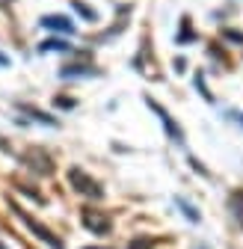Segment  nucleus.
Instances as JSON below:
<instances>
[{
	"mask_svg": "<svg viewBox=\"0 0 243 249\" xmlns=\"http://www.w3.org/2000/svg\"><path fill=\"white\" fill-rule=\"evenodd\" d=\"M128 249H151V240H145V237H137L134 243H128Z\"/></svg>",
	"mask_w": 243,
	"mask_h": 249,
	"instance_id": "10",
	"label": "nucleus"
},
{
	"mask_svg": "<svg viewBox=\"0 0 243 249\" xmlns=\"http://www.w3.org/2000/svg\"><path fill=\"white\" fill-rule=\"evenodd\" d=\"M92 249H95V246H92Z\"/></svg>",
	"mask_w": 243,
	"mask_h": 249,
	"instance_id": "11",
	"label": "nucleus"
},
{
	"mask_svg": "<svg viewBox=\"0 0 243 249\" xmlns=\"http://www.w3.org/2000/svg\"><path fill=\"white\" fill-rule=\"evenodd\" d=\"M69 181H71V187L80 193V196H86V199H104V187L95 181V178H89L83 169H71L69 172Z\"/></svg>",
	"mask_w": 243,
	"mask_h": 249,
	"instance_id": "1",
	"label": "nucleus"
},
{
	"mask_svg": "<svg viewBox=\"0 0 243 249\" xmlns=\"http://www.w3.org/2000/svg\"><path fill=\"white\" fill-rule=\"evenodd\" d=\"M148 107H151V110H155V113L160 116V122L166 124V134H169L172 140H178V142H181V140H184V137H181V128H178V124H175V122L169 119V113H166V110H163V107H160L157 101H151V98H148Z\"/></svg>",
	"mask_w": 243,
	"mask_h": 249,
	"instance_id": "3",
	"label": "nucleus"
},
{
	"mask_svg": "<svg viewBox=\"0 0 243 249\" xmlns=\"http://www.w3.org/2000/svg\"><path fill=\"white\" fill-rule=\"evenodd\" d=\"M18 213H21V211H18ZM21 220H24V226H27L30 231H33L36 237H42V240H45V243H48L51 249H66V246H63V240H59V237H56L53 231H48V229H45V226H39L36 220H30L27 213H21Z\"/></svg>",
	"mask_w": 243,
	"mask_h": 249,
	"instance_id": "2",
	"label": "nucleus"
},
{
	"mask_svg": "<svg viewBox=\"0 0 243 249\" xmlns=\"http://www.w3.org/2000/svg\"><path fill=\"white\" fill-rule=\"evenodd\" d=\"M178 205H181V211H184V213H187V216H190V220H193V223H196V220H199V213H196V211H193V208H190V205H187V202H184V199H178Z\"/></svg>",
	"mask_w": 243,
	"mask_h": 249,
	"instance_id": "9",
	"label": "nucleus"
},
{
	"mask_svg": "<svg viewBox=\"0 0 243 249\" xmlns=\"http://www.w3.org/2000/svg\"><path fill=\"white\" fill-rule=\"evenodd\" d=\"M42 27H53V30H59V33H74L71 21L63 18V15H48V18H42Z\"/></svg>",
	"mask_w": 243,
	"mask_h": 249,
	"instance_id": "4",
	"label": "nucleus"
},
{
	"mask_svg": "<svg viewBox=\"0 0 243 249\" xmlns=\"http://www.w3.org/2000/svg\"><path fill=\"white\" fill-rule=\"evenodd\" d=\"M74 6H77V12H80V15H83L86 21H95V18H98L95 12H89V9H86V3H80V0H77V3H74Z\"/></svg>",
	"mask_w": 243,
	"mask_h": 249,
	"instance_id": "8",
	"label": "nucleus"
},
{
	"mask_svg": "<svg viewBox=\"0 0 243 249\" xmlns=\"http://www.w3.org/2000/svg\"><path fill=\"white\" fill-rule=\"evenodd\" d=\"M53 48H56V51H69V45H66V42H56V39H53V42H45L39 51H53Z\"/></svg>",
	"mask_w": 243,
	"mask_h": 249,
	"instance_id": "7",
	"label": "nucleus"
},
{
	"mask_svg": "<svg viewBox=\"0 0 243 249\" xmlns=\"http://www.w3.org/2000/svg\"><path fill=\"white\" fill-rule=\"evenodd\" d=\"M18 107H21L30 119H39L42 124H56V122H53V116H48V113H42V110H36V107H27V104H18Z\"/></svg>",
	"mask_w": 243,
	"mask_h": 249,
	"instance_id": "6",
	"label": "nucleus"
},
{
	"mask_svg": "<svg viewBox=\"0 0 243 249\" xmlns=\"http://www.w3.org/2000/svg\"><path fill=\"white\" fill-rule=\"evenodd\" d=\"M98 220H101L98 213H89V211L83 213V226H86V229H92L95 234H104V231H110V223H98Z\"/></svg>",
	"mask_w": 243,
	"mask_h": 249,
	"instance_id": "5",
	"label": "nucleus"
}]
</instances>
